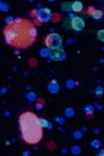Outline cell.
<instances>
[{
	"label": "cell",
	"mask_w": 104,
	"mask_h": 156,
	"mask_svg": "<svg viewBox=\"0 0 104 156\" xmlns=\"http://www.w3.org/2000/svg\"><path fill=\"white\" fill-rule=\"evenodd\" d=\"M6 43L14 48L26 50L35 43L37 38V29L35 24L25 18H18L7 24L3 30Z\"/></svg>",
	"instance_id": "1"
},
{
	"label": "cell",
	"mask_w": 104,
	"mask_h": 156,
	"mask_svg": "<svg viewBox=\"0 0 104 156\" xmlns=\"http://www.w3.org/2000/svg\"><path fill=\"white\" fill-rule=\"evenodd\" d=\"M23 140L29 145H36L43 138V128L39 117L33 111H24L18 118Z\"/></svg>",
	"instance_id": "2"
},
{
	"label": "cell",
	"mask_w": 104,
	"mask_h": 156,
	"mask_svg": "<svg viewBox=\"0 0 104 156\" xmlns=\"http://www.w3.org/2000/svg\"><path fill=\"white\" fill-rule=\"evenodd\" d=\"M66 21H68V28L70 29H73V30H75V32H82L83 29H84V27H85V21H84V19L81 17H78V16H69L67 18V20Z\"/></svg>",
	"instance_id": "3"
},
{
	"label": "cell",
	"mask_w": 104,
	"mask_h": 156,
	"mask_svg": "<svg viewBox=\"0 0 104 156\" xmlns=\"http://www.w3.org/2000/svg\"><path fill=\"white\" fill-rule=\"evenodd\" d=\"M45 44L46 46L49 48V50H53V48H60L62 47V38L61 36L58 34H49L48 36H46L45 38Z\"/></svg>",
	"instance_id": "4"
},
{
	"label": "cell",
	"mask_w": 104,
	"mask_h": 156,
	"mask_svg": "<svg viewBox=\"0 0 104 156\" xmlns=\"http://www.w3.org/2000/svg\"><path fill=\"white\" fill-rule=\"evenodd\" d=\"M51 17H52V12H51V9H48V8H40L39 10H38V11H37V19H38L39 24L49 21Z\"/></svg>",
	"instance_id": "5"
},
{
	"label": "cell",
	"mask_w": 104,
	"mask_h": 156,
	"mask_svg": "<svg viewBox=\"0 0 104 156\" xmlns=\"http://www.w3.org/2000/svg\"><path fill=\"white\" fill-rule=\"evenodd\" d=\"M49 56L51 59L54 60V61H62L65 59L66 54L64 52L63 47H60V48H53V50H49Z\"/></svg>",
	"instance_id": "6"
},
{
	"label": "cell",
	"mask_w": 104,
	"mask_h": 156,
	"mask_svg": "<svg viewBox=\"0 0 104 156\" xmlns=\"http://www.w3.org/2000/svg\"><path fill=\"white\" fill-rule=\"evenodd\" d=\"M70 9L75 12H81L83 10V3L81 1H74L70 3Z\"/></svg>",
	"instance_id": "7"
},
{
	"label": "cell",
	"mask_w": 104,
	"mask_h": 156,
	"mask_svg": "<svg viewBox=\"0 0 104 156\" xmlns=\"http://www.w3.org/2000/svg\"><path fill=\"white\" fill-rule=\"evenodd\" d=\"M83 111L86 113L87 116H92V115H93V111H94V108H93V106H91V104H86V106H84Z\"/></svg>",
	"instance_id": "8"
},
{
	"label": "cell",
	"mask_w": 104,
	"mask_h": 156,
	"mask_svg": "<svg viewBox=\"0 0 104 156\" xmlns=\"http://www.w3.org/2000/svg\"><path fill=\"white\" fill-rule=\"evenodd\" d=\"M92 17L94 18V19H96V20L102 19V18H103V11H102V10H100V9H95V11L93 12Z\"/></svg>",
	"instance_id": "9"
},
{
	"label": "cell",
	"mask_w": 104,
	"mask_h": 156,
	"mask_svg": "<svg viewBox=\"0 0 104 156\" xmlns=\"http://www.w3.org/2000/svg\"><path fill=\"white\" fill-rule=\"evenodd\" d=\"M39 124H40V127H42V128H47V127L49 126L48 121H47L46 119H44V118H39Z\"/></svg>",
	"instance_id": "10"
},
{
	"label": "cell",
	"mask_w": 104,
	"mask_h": 156,
	"mask_svg": "<svg viewBox=\"0 0 104 156\" xmlns=\"http://www.w3.org/2000/svg\"><path fill=\"white\" fill-rule=\"evenodd\" d=\"M102 93H103V89L100 87L96 88V95L97 97H102Z\"/></svg>",
	"instance_id": "11"
},
{
	"label": "cell",
	"mask_w": 104,
	"mask_h": 156,
	"mask_svg": "<svg viewBox=\"0 0 104 156\" xmlns=\"http://www.w3.org/2000/svg\"><path fill=\"white\" fill-rule=\"evenodd\" d=\"M100 145H101V142H100V140H93V142H92V146H94L95 148H97Z\"/></svg>",
	"instance_id": "12"
},
{
	"label": "cell",
	"mask_w": 104,
	"mask_h": 156,
	"mask_svg": "<svg viewBox=\"0 0 104 156\" xmlns=\"http://www.w3.org/2000/svg\"><path fill=\"white\" fill-rule=\"evenodd\" d=\"M97 38H99L101 42H103V30H102V29L97 33Z\"/></svg>",
	"instance_id": "13"
},
{
	"label": "cell",
	"mask_w": 104,
	"mask_h": 156,
	"mask_svg": "<svg viewBox=\"0 0 104 156\" xmlns=\"http://www.w3.org/2000/svg\"><path fill=\"white\" fill-rule=\"evenodd\" d=\"M94 11H95V8H94V7H88V9H87V14H88V15H93Z\"/></svg>",
	"instance_id": "14"
},
{
	"label": "cell",
	"mask_w": 104,
	"mask_h": 156,
	"mask_svg": "<svg viewBox=\"0 0 104 156\" xmlns=\"http://www.w3.org/2000/svg\"><path fill=\"white\" fill-rule=\"evenodd\" d=\"M103 154H104V152L103 150H101V152H100V153H97L95 156H103Z\"/></svg>",
	"instance_id": "15"
}]
</instances>
